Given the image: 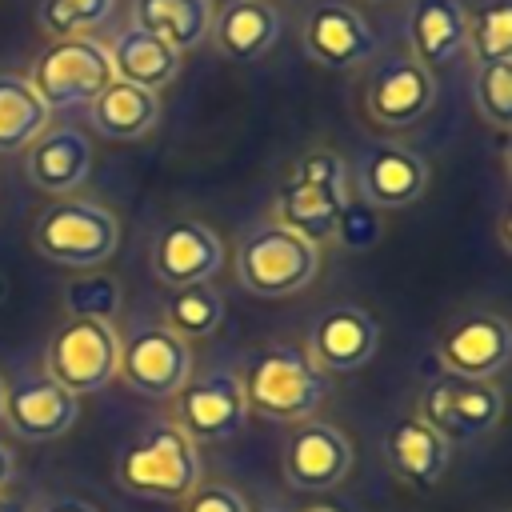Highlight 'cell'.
Instances as JSON below:
<instances>
[{
  "label": "cell",
  "instance_id": "obj_14",
  "mask_svg": "<svg viewBox=\"0 0 512 512\" xmlns=\"http://www.w3.org/2000/svg\"><path fill=\"white\" fill-rule=\"evenodd\" d=\"M224 268V244L220 236L192 216L168 220L152 240V276L168 288L208 284Z\"/></svg>",
  "mask_w": 512,
  "mask_h": 512
},
{
  "label": "cell",
  "instance_id": "obj_19",
  "mask_svg": "<svg viewBox=\"0 0 512 512\" xmlns=\"http://www.w3.org/2000/svg\"><path fill=\"white\" fill-rule=\"evenodd\" d=\"M88 172H92V140L72 124L44 128L24 148V176L32 188L48 196H72L88 180Z\"/></svg>",
  "mask_w": 512,
  "mask_h": 512
},
{
  "label": "cell",
  "instance_id": "obj_15",
  "mask_svg": "<svg viewBox=\"0 0 512 512\" xmlns=\"http://www.w3.org/2000/svg\"><path fill=\"white\" fill-rule=\"evenodd\" d=\"M280 468H284V480L296 492H328L348 476L352 444L328 420H300L292 428V436L284 440Z\"/></svg>",
  "mask_w": 512,
  "mask_h": 512
},
{
  "label": "cell",
  "instance_id": "obj_16",
  "mask_svg": "<svg viewBox=\"0 0 512 512\" xmlns=\"http://www.w3.org/2000/svg\"><path fill=\"white\" fill-rule=\"evenodd\" d=\"M80 420V396L48 376H20L4 388V420L20 440H60Z\"/></svg>",
  "mask_w": 512,
  "mask_h": 512
},
{
  "label": "cell",
  "instance_id": "obj_40",
  "mask_svg": "<svg viewBox=\"0 0 512 512\" xmlns=\"http://www.w3.org/2000/svg\"><path fill=\"white\" fill-rule=\"evenodd\" d=\"M0 292H4V284H0Z\"/></svg>",
  "mask_w": 512,
  "mask_h": 512
},
{
  "label": "cell",
  "instance_id": "obj_32",
  "mask_svg": "<svg viewBox=\"0 0 512 512\" xmlns=\"http://www.w3.org/2000/svg\"><path fill=\"white\" fill-rule=\"evenodd\" d=\"M380 236H384V212H376L368 200L352 196V200L340 208V216H336L328 240H336L344 252H372V248L380 244Z\"/></svg>",
  "mask_w": 512,
  "mask_h": 512
},
{
  "label": "cell",
  "instance_id": "obj_11",
  "mask_svg": "<svg viewBox=\"0 0 512 512\" xmlns=\"http://www.w3.org/2000/svg\"><path fill=\"white\" fill-rule=\"evenodd\" d=\"M432 100H436V80L408 52L384 56L364 84V112L376 128H388V132L412 128L416 120H424Z\"/></svg>",
  "mask_w": 512,
  "mask_h": 512
},
{
  "label": "cell",
  "instance_id": "obj_27",
  "mask_svg": "<svg viewBox=\"0 0 512 512\" xmlns=\"http://www.w3.org/2000/svg\"><path fill=\"white\" fill-rule=\"evenodd\" d=\"M160 324L172 336H180V340H204V336H212L224 324V304H220V296H216L212 284L172 288Z\"/></svg>",
  "mask_w": 512,
  "mask_h": 512
},
{
  "label": "cell",
  "instance_id": "obj_17",
  "mask_svg": "<svg viewBox=\"0 0 512 512\" xmlns=\"http://www.w3.org/2000/svg\"><path fill=\"white\" fill-rule=\"evenodd\" d=\"M376 344H380L376 320L360 304H332L308 328V356L328 376L364 368L376 356Z\"/></svg>",
  "mask_w": 512,
  "mask_h": 512
},
{
  "label": "cell",
  "instance_id": "obj_7",
  "mask_svg": "<svg viewBox=\"0 0 512 512\" xmlns=\"http://www.w3.org/2000/svg\"><path fill=\"white\" fill-rule=\"evenodd\" d=\"M120 364V332L112 320L68 316L44 348V376L72 396H92L112 384Z\"/></svg>",
  "mask_w": 512,
  "mask_h": 512
},
{
  "label": "cell",
  "instance_id": "obj_10",
  "mask_svg": "<svg viewBox=\"0 0 512 512\" xmlns=\"http://www.w3.org/2000/svg\"><path fill=\"white\" fill-rule=\"evenodd\" d=\"M172 412H176V428L192 440V444H212V440H228L244 428L248 404H244V384L236 372L216 368L204 376H188L184 388L172 396Z\"/></svg>",
  "mask_w": 512,
  "mask_h": 512
},
{
  "label": "cell",
  "instance_id": "obj_33",
  "mask_svg": "<svg viewBox=\"0 0 512 512\" xmlns=\"http://www.w3.org/2000/svg\"><path fill=\"white\" fill-rule=\"evenodd\" d=\"M180 512H248V504L232 484H196L180 500Z\"/></svg>",
  "mask_w": 512,
  "mask_h": 512
},
{
  "label": "cell",
  "instance_id": "obj_6",
  "mask_svg": "<svg viewBox=\"0 0 512 512\" xmlns=\"http://www.w3.org/2000/svg\"><path fill=\"white\" fill-rule=\"evenodd\" d=\"M112 64L108 48L92 36H60L52 40L28 72V84L36 96L48 104V112H72L92 104L108 84H112Z\"/></svg>",
  "mask_w": 512,
  "mask_h": 512
},
{
  "label": "cell",
  "instance_id": "obj_28",
  "mask_svg": "<svg viewBox=\"0 0 512 512\" xmlns=\"http://www.w3.org/2000/svg\"><path fill=\"white\" fill-rule=\"evenodd\" d=\"M476 64L512 60V0H484L476 12H468V36Z\"/></svg>",
  "mask_w": 512,
  "mask_h": 512
},
{
  "label": "cell",
  "instance_id": "obj_20",
  "mask_svg": "<svg viewBox=\"0 0 512 512\" xmlns=\"http://www.w3.org/2000/svg\"><path fill=\"white\" fill-rule=\"evenodd\" d=\"M208 36L220 56L252 64L280 40V12L272 0H228L224 8H212Z\"/></svg>",
  "mask_w": 512,
  "mask_h": 512
},
{
  "label": "cell",
  "instance_id": "obj_8",
  "mask_svg": "<svg viewBox=\"0 0 512 512\" xmlns=\"http://www.w3.org/2000/svg\"><path fill=\"white\" fill-rule=\"evenodd\" d=\"M416 416L432 424L452 448L488 436L504 416V388L496 380H468L452 372H436L420 388Z\"/></svg>",
  "mask_w": 512,
  "mask_h": 512
},
{
  "label": "cell",
  "instance_id": "obj_31",
  "mask_svg": "<svg viewBox=\"0 0 512 512\" xmlns=\"http://www.w3.org/2000/svg\"><path fill=\"white\" fill-rule=\"evenodd\" d=\"M64 308L68 316H84V320H112L120 308V280L108 272H84L68 280Z\"/></svg>",
  "mask_w": 512,
  "mask_h": 512
},
{
  "label": "cell",
  "instance_id": "obj_4",
  "mask_svg": "<svg viewBox=\"0 0 512 512\" xmlns=\"http://www.w3.org/2000/svg\"><path fill=\"white\" fill-rule=\"evenodd\" d=\"M320 268V244L284 224H252L236 244V280L264 300L292 296L312 284Z\"/></svg>",
  "mask_w": 512,
  "mask_h": 512
},
{
  "label": "cell",
  "instance_id": "obj_29",
  "mask_svg": "<svg viewBox=\"0 0 512 512\" xmlns=\"http://www.w3.org/2000/svg\"><path fill=\"white\" fill-rule=\"evenodd\" d=\"M116 12V0H40L36 4V24L44 36H88L108 24Z\"/></svg>",
  "mask_w": 512,
  "mask_h": 512
},
{
  "label": "cell",
  "instance_id": "obj_26",
  "mask_svg": "<svg viewBox=\"0 0 512 512\" xmlns=\"http://www.w3.org/2000/svg\"><path fill=\"white\" fill-rule=\"evenodd\" d=\"M52 112L36 96L24 72H0V156L24 152L44 128Z\"/></svg>",
  "mask_w": 512,
  "mask_h": 512
},
{
  "label": "cell",
  "instance_id": "obj_24",
  "mask_svg": "<svg viewBox=\"0 0 512 512\" xmlns=\"http://www.w3.org/2000/svg\"><path fill=\"white\" fill-rule=\"evenodd\" d=\"M104 48H108L112 76H116V80H128V84H136V88H148V92L164 88V84L180 72V52L168 48L160 36L136 28V24L120 28L116 40L104 44Z\"/></svg>",
  "mask_w": 512,
  "mask_h": 512
},
{
  "label": "cell",
  "instance_id": "obj_25",
  "mask_svg": "<svg viewBox=\"0 0 512 512\" xmlns=\"http://www.w3.org/2000/svg\"><path fill=\"white\" fill-rule=\"evenodd\" d=\"M132 24L160 36L180 56L200 48L212 28V0H132Z\"/></svg>",
  "mask_w": 512,
  "mask_h": 512
},
{
  "label": "cell",
  "instance_id": "obj_30",
  "mask_svg": "<svg viewBox=\"0 0 512 512\" xmlns=\"http://www.w3.org/2000/svg\"><path fill=\"white\" fill-rule=\"evenodd\" d=\"M472 96H476L480 120L488 128H496V132H508L512 128V60L476 64Z\"/></svg>",
  "mask_w": 512,
  "mask_h": 512
},
{
  "label": "cell",
  "instance_id": "obj_22",
  "mask_svg": "<svg viewBox=\"0 0 512 512\" xmlns=\"http://www.w3.org/2000/svg\"><path fill=\"white\" fill-rule=\"evenodd\" d=\"M384 460L400 480H408L416 488H428L448 472L452 444L432 424H424L420 416H404L384 436Z\"/></svg>",
  "mask_w": 512,
  "mask_h": 512
},
{
  "label": "cell",
  "instance_id": "obj_39",
  "mask_svg": "<svg viewBox=\"0 0 512 512\" xmlns=\"http://www.w3.org/2000/svg\"><path fill=\"white\" fill-rule=\"evenodd\" d=\"M264 512H280V508H264Z\"/></svg>",
  "mask_w": 512,
  "mask_h": 512
},
{
  "label": "cell",
  "instance_id": "obj_37",
  "mask_svg": "<svg viewBox=\"0 0 512 512\" xmlns=\"http://www.w3.org/2000/svg\"><path fill=\"white\" fill-rule=\"evenodd\" d=\"M304 512H340V508H328V504H312V508H304Z\"/></svg>",
  "mask_w": 512,
  "mask_h": 512
},
{
  "label": "cell",
  "instance_id": "obj_9",
  "mask_svg": "<svg viewBox=\"0 0 512 512\" xmlns=\"http://www.w3.org/2000/svg\"><path fill=\"white\" fill-rule=\"evenodd\" d=\"M116 376L144 400H172L192 376V344L172 336L164 324L136 328L120 340Z\"/></svg>",
  "mask_w": 512,
  "mask_h": 512
},
{
  "label": "cell",
  "instance_id": "obj_3",
  "mask_svg": "<svg viewBox=\"0 0 512 512\" xmlns=\"http://www.w3.org/2000/svg\"><path fill=\"white\" fill-rule=\"evenodd\" d=\"M116 244H120V220L112 216V208L96 200L56 196L32 220V248L60 268L92 272L112 260Z\"/></svg>",
  "mask_w": 512,
  "mask_h": 512
},
{
  "label": "cell",
  "instance_id": "obj_36",
  "mask_svg": "<svg viewBox=\"0 0 512 512\" xmlns=\"http://www.w3.org/2000/svg\"><path fill=\"white\" fill-rule=\"evenodd\" d=\"M0 512H32L20 496H0Z\"/></svg>",
  "mask_w": 512,
  "mask_h": 512
},
{
  "label": "cell",
  "instance_id": "obj_21",
  "mask_svg": "<svg viewBox=\"0 0 512 512\" xmlns=\"http://www.w3.org/2000/svg\"><path fill=\"white\" fill-rule=\"evenodd\" d=\"M468 36V8L464 0H412L408 8V44L412 60H420L428 72L448 68L464 52Z\"/></svg>",
  "mask_w": 512,
  "mask_h": 512
},
{
  "label": "cell",
  "instance_id": "obj_23",
  "mask_svg": "<svg viewBox=\"0 0 512 512\" xmlns=\"http://www.w3.org/2000/svg\"><path fill=\"white\" fill-rule=\"evenodd\" d=\"M160 120V96L148 88H136L128 80H112L92 104H88V124L100 132L108 144H132L144 140Z\"/></svg>",
  "mask_w": 512,
  "mask_h": 512
},
{
  "label": "cell",
  "instance_id": "obj_38",
  "mask_svg": "<svg viewBox=\"0 0 512 512\" xmlns=\"http://www.w3.org/2000/svg\"><path fill=\"white\" fill-rule=\"evenodd\" d=\"M0 420H4V380H0Z\"/></svg>",
  "mask_w": 512,
  "mask_h": 512
},
{
  "label": "cell",
  "instance_id": "obj_18",
  "mask_svg": "<svg viewBox=\"0 0 512 512\" xmlns=\"http://www.w3.org/2000/svg\"><path fill=\"white\" fill-rule=\"evenodd\" d=\"M304 52L324 68H356L376 56V32L352 4H316L304 16Z\"/></svg>",
  "mask_w": 512,
  "mask_h": 512
},
{
  "label": "cell",
  "instance_id": "obj_34",
  "mask_svg": "<svg viewBox=\"0 0 512 512\" xmlns=\"http://www.w3.org/2000/svg\"><path fill=\"white\" fill-rule=\"evenodd\" d=\"M40 512H100V508L88 504V500H80V496H52Z\"/></svg>",
  "mask_w": 512,
  "mask_h": 512
},
{
  "label": "cell",
  "instance_id": "obj_5",
  "mask_svg": "<svg viewBox=\"0 0 512 512\" xmlns=\"http://www.w3.org/2000/svg\"><path fill=\"white\" fill-rule=\"evenodd\" d=\"M116 484L140 500H184L200 484L196 444L168 420L116 456Z\"/></svg>",
  "mask_w": 512,
  "mask_h": 512
},
{
  "label": "cell",
  "instance_id": "obj_2",
  "mask_svg": "<svg viewBox=\"0 0 512 512\" xmlns=\"http://www.w3.org/2000/svg\"><path fill=\"white\" fill-rule=\"evenodd\" d=\"M244 384L248 412L268 420H308L332 392V376L296 344H268L252 356Z\"/></svg>",
  "mask_w": 512,
  "mask_h": 512
},
{
  "label": "cell",
  "instance_id": "obj_1",
  "mask_svg": "<svg viewBox=\"0 0 512 512\" xmlns=\"http://www.w3.org/2000/svg\"><path fill=\"white\" fill-rule=\"evenodd\" d=\"M352 196L356 188L348 160L332 148H308L292 160L284 184L276 188V224L320 244L332 236V224Z\"/></svg>",
  "mask_w": 512,
  "mask_h": 512
},
{
  "label": "cell",
  "instance_id": "obj_12",
  "mask_svg": "<svg viewBox=\"0 0 512 512\" xmlns=\"http://www.w3.org/2000/svg\"><path fill=\"white\" fill-rule=\"evenodd\" d=\"M436 356L452 376L496 380L512 360V328L496 312H464L444 328Z\"/></svg>",
  "mask_w": 512,
  "mask_h": 512
},
{
  "label": "cell",
  "instance_id": "obj_13",
  "mask_svg": "<svg viewBox=\"0 0 512 512\" xmlns=\"http://www.w3.org/2000/svg\"><path fill=\"white\" fill-rule=\"evenodd\" d=\"M352 188L376 212L412 208L428 192V160L404 144H372V148H364V156L352 172Z\"/></svg>",
  "mask_w": 512,
  "mask_h": 512
},
{
  "label": "cell",
  "instance_id": "obj_35",
  "mask_svg": "<svg viewBox=\"0 0 512 512\" xmlns=\"http://www.w3.org/2000/svg\"><path fill=\"white\" fill-rule=\"evenodd\" d=\"M12 476H16V456L8 444H0V492L12 484Z\"/></svg>",
  "mask_w": 512,
  "mask_h": 512
}]
</instances>
